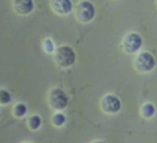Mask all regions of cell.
Listing matches in <instances>:
<instances>
[{"label":"cell","instance_id":"6da1fadb","mask_svg":"<svg viewBox=\"0 0 157 143\" xmlns=\"http://www.w3.org/2000/svg\"><path fill=\"white\" fill-rule=\"evenodd\" d=\"M47 103L54 111H62L63 109L68 107L69 105V96L63 89L58 87H52L47 94Z\"/></svg>","mask_w":157,"mask_h":143},{"label":"cell","instance_id":"7a4b0ae2","mask_svg":"<svg viewBox=\"0 0 157 143\" xmlns=\"http://www.w3.org/2000/svg\"><path fill=\"white\" fill-rule=\"evenodd\" d=\"M76 61V52L69 46H59L54 51V62L58 68L68 69Z\"/></svg>","mask_w":157,"mask_h":143},{"label":"cell","instance_id":"3957f363","mask_svg":"<svg viewBox=\"0 0 157 143\" xmlns=\"http://www.w3.org/2000/svg\"><path fill=\"white\" fill-rule=\"evenodd\" d=\"M132 65H134V69H135L138 73H149V72L153 70V68H155L156 59H155L152 52L142 51L135 57Z\"/></svg>","mask_w":157,"mask_h":143},{"label":"cell","instance_id":"277c9868","mask_svg":"<svg viewBox=\"0 0 157 143\" xmlns=\"http://www.w3.org/2000/svg\"><path fill=\"white\" fill-rule=\"evenodd\" d=\"M142 36L136 32H130L123 37L121 44H120V48L123 50L127 54H135L139 48L142 47Z\"/></svg>","mask_w":157,"mask_h":143},{"label":"cell","instance_id":"5b68a950","mask_svg":"<svg viewBox=\"0 0 157 143\" xmlns=\"http://www.w3.org/2000/svg\"><path fill=\"white\" fill-rule=\"evenodd\" d=\"M95 7L91 2H78L75 7V17L78 22L87 24L94 19Z\"/></svg>","mask_w":157,"mask_h":143},{"label":"cell","instance_id":"8992f818","mask_svg":"<svg viewBox=\"0 0 157 143\" xmlns=\"http://www.w3.org/2000/svg\"><path fill=\"white\" fill-rule=\"evenodd\" d=\"M99 106H101V110L105 114H114L121 109V100H120L119 96H116L113 94H106L101 99Z\"/></svg>","mask_w":157,"mask_h":143},{"label":"cell","instance_id":"52a82bcc","mask_svg":"<svg viewBox=\"0 0 157 143\" xmlns=\"http://www.w3.org/2000/svg\"><path fill=\"white\" fill-rule=\"evenodd\" d=\"M50 7L58 15H68L73 8V4L71 0H52L50 2Z\"/></svg>","mask_w":157,"mask_h":143},{"label":"cell","instance_id":"ba28073f","mask_svg":"<svg viewBox=\"0 0 157 143\" xmlns=\"http://www.w3.org/2000/svg\"><path fill=\"white\" fill-rule=\"evenodd\" d=\"M13 8L18 15H28L33 11L35 3L32 0H17V2H13Z\"/></svg>","mask_w":157,"mask_h":143},{"label":"cell","instance_id":"9c48e42d","mask_svg":"<svg viewBox=\"0 0 157 143\" xmlns=\"http://www.w3.org/2000/svg\"><path fill=\"white\" fill-rule=\"evenodd\" d=\"M139 113H141V117L145 120H149L152 119L153 116H155L156 113V107L153 103L147 102V103H144V105L141 106V109H139Z\"/></svg>","mask_w":157,"mask_h":143},{"label":"cell","instance_id":"30bf717a","mask_svg":"<svg viewBox=\"0 0 157 143\" xmlns=\"http://www.w3.org/2000/svg\"><path fill=\"white\" fill-rule=\"evenodd\" d=\"M26 125L30 131H37L41 127V119L37 114H32L26 119Z\"/></svg>","mask_w":157,"mask_h":143},{"label":"cell","instance_id":"8fae6325","mask_svg":"<svg viewBox=\"0 0 157 143\" xmlns=\"http://www.w3.org/2000/svg\"><path fill=\"white\" fill-rule=\"evenodd\" d=\"M26 111H28L26 105L22 102H18L17 105H14V107H13V114H14V117H17V119L25 117L26 116Z\"/></svg>","mask_w":157,"mask_h":143},{"label":"cell","instance_id":"7c38bea8","mask_svg":"<svg viewBox=\"0 0 157 143\" xmlns=\"http://www.w3.org/2000/svg\"><path fill=\"white\" fill-rule=\"evenodd\" d=\"M65 122H66V117H65V114H63V113L55 111V113L51 116V124L54 125V127L59 128V127H62Z\"/></svg>","mask_w":157,"mask_h":143},{"label":"cell","instance_id":"4fadbf2b","mask_svg":"<svg viewBox=\"0 0 157 143\" xmlns=\"http://www.w3.org/2000/svg\"><path fill=\"white\" fill-rule=\"evenodd\" d=\"M43 50H44V52H47V54H54V51H55L54 41H52L51 39H44L43 40Z\"/></svg>","mask_w":157,"mask_h":143},{"label":"cell","instance_id":"5bb4252c","mask_svg":"<svg viewBox=\"0 0 157 143\" xmlns=\"http://www.w3.org/2000/svg\"><path fill=\"white\" fill-rule=\"evenodd\" d=\"M11 100V95L6 89H0V105H7Z\"/></svg>","mask_w":157,"mask_h":143},{"label":"cell","instance_id":"9a60e30c","mask_svg":"<svg viewBox=\"0 0 157 143\" xmlns=\"http://www.w3.org/2000/svg\"><path fill=\"white\" fill-rule=\"evenodd\" d=\"M91 143H105V142H101V141H95V142H91Z\"/></svg>","mask_w":157,"mask_h":143},{"label":"cell","instance_id":"2e32d148","mask_svg":"<svg viewBox=\"0 0 157 143\" xmlns=\"http://www.w3.org/2000/svg\"><path fill=\"white\" fill-rule=\"evenodd\" d=\"M25 143H30V142H25Z\"/></svg>","mask_w":157,"mask_h":143}]
</instances>
